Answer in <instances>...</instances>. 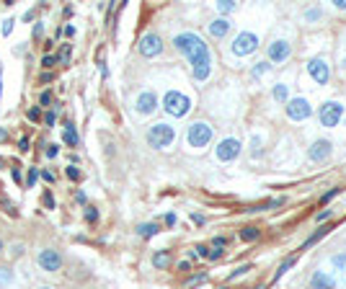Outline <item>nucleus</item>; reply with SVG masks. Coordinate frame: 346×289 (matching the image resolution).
<instances>
[{
  "label": "nucleus",
  "mask_w": 346,
  "mask_h": 289,
  "mask_svg": "<svg viewBox=\"0 0 346 289\" xmlns=\"http://www.w3.org/2000/svg\"><path fill=\"white\" fill-rule=\"evenodd\" d=\"M173 47H176L181 54H186L189 65H191V73H194V80H207L209 73H212V57H209V49L199 34L194 31H184L173 39Z\"/></svg>",
  "instance_id": "f257e3e1"
},
{
  "label": "nucleus",
  "mask_w": 346,
  "mask_h": 289,
  "mask_svg": "<svg viewBox=\"0 0 346 289\" xmlns=\"http://www.w3.org/2000/svg\"><path fill=\"white\" fill-rule=\"evenodd\" d=\"M173 140H176V129H173L170 124H165V122L153 124L147 129V145L155 147V150H165L168 145H173Z\"/></svg>",
  "instance_id": "f03ea898"
},
{
  "label": "nucleus",
  "mask_w": 346,
  "mask_h": 289,
  "mask_svg": "<svg viewBox=\"0 0 346 289\" xmlns=\"http://www.w3.org/2000/svg\"><path fill=\"white\" fill-rule=\"evenodd\" d=\"M163 108L170 117H186L189 108H191V101H189V96H184L179 91H168L163 96Z\"/></svg>",
  "instance_id": "7ed1b4c3"
},
{
  "label": "nucleus",
  "mask_w": 346,
  "mask_h": 289,
  "mask_svg": "<svg viewBox=\"0 0 346 289\" xmlns=\"http://www.w3.org/2000/svg\"><path fill=\"white\" fill-rule=\"evenodd\" d=\"M209 140H212V127L207 124V122H194L191 127H189V132H186V142L191 145V147H207L209 145Z\"/></svg>",
  "instance_id": "20e7f679"
},
{
  "label": "nucleus",
  "mask_w": 346,
  "mask_h": 289,
  "mask_svg": "<svg viewBox=\"0 0 346 289\" xmlns=\"http://www.w3.org/2000/svg\"><path fill=\"white\" fill-rule=\"evenodd\" d=\"M256 47H258V36H256V34H251V31L238 34V36H235V41L230 44V49H233V54H235V57H246V54L256 52Z\"/></svg>",
  "instance_id": "39448f33"
},
{
  "label": "nucleus",
  "mask_w": 346,
  "mask_h": 289,
  "mask_svg": "<svg viewBox=\"0 0 346 289\" xmlns=\"http://www.w3.org/2000/svg\"><path fill=\"white\" fill-rule=\"evenodd\" d=\"M341 117H343V106L338 101H326L318 111V119L323 127H336L341 122Z\"/></svg>",
  "instance_id": "423d86ee"
},
{
  "label": "nucleus",
  "mask_w": 346,
  "mask_h": 289,
  "mask_svg": "<svg viewBox=\"0 0 346 289\" xmlns=\"http://www.w3.org/2000/svg\"><path fill=\"white\" fill-rule=\"evenodd\" d=\"M137 49H140V54L142 57H158L160 52H163V39L158 36V34H145L142 39H140V44H137Z\"/></svg>",
  "instance_id": "0eeeda50"
},
{
  "label": "nucleus",
  "mask_w": 346,
  "mask_h": 289,
  "mask_svg": "<svg viewBox=\"0 0 346 289\" xmlns=\"http://www.w3.org/2000/svg\"><path fill=\"white\" fill-rule=\"evenodd\" d=\"M313 114V108L308 103V98H290L287 101V117L292 122H302V119H308Z\"/></svg>",
  "instance_id": "6e6552de"
},
{
  "label": "nucleus",
  "mask_w": 346,
  "mask_h": 289,
  "mask_svg": "<svg viewBox=\"0 0 346 289\" xmlns=\"http://www.w3.org/2000/svg\"><path fill=\"white\" fill-rule=\"evenodd\" d=\"M308 73H310V78H313L318 85H326L328 78H331V70H328L326 60H320V57H313V60L308 62Z\"/></svg>",
  "instance_id": "1a4fd4ad"
},
{
  "label": "nucleus",
  "mask_w": 346,
  "mask_h": 289,
  "mask_svg": "<svg viewBox=\"0 0 346 289\" xmlns=\"http://www.w3.org/2000/svg\"><path fill=\"white\" fill-rule=\"evenodd\" d=\"M238 155H241V140L227 137V140H222V142L217 145V158H220L222 163H230V160H235Z\"/></svg>",
  "instance_id": "9d476101"
},
{
  "label": "nucleus",
  "mask_w": 346,
  "mask_h": 289,
  "mask_svg": "<svg viewBox=\"0 0 346 289\" xmlns=\"http://www.w3.org/2000/svg\"><path fill=\"white\" fill-rule=\"evenodd\" d=\"M36 261H39V266H41L44 271H57L60 266H62V256H60L57 251H52V248H47V251H39Z\"/></svg>",
  "instance_id": "9b49d317"
},
{
  "label": "nucleus",
  "mask_w": 346,
  "mask_h": 289,
  "mask_svg": "<svg viewBox=\"0 0 346 289\" xmlns=\"http://www.w3.org/2000/svg\"><path fill=\"white\" fill-rule=\"evenodd\" d=\"M331 142L328 140H318V142H313L310 145V150H308V155H310V160H315V163H323V160H328L331 158Z\"/></svg>",
  "instance_id": "f8f14e48"
},
{
  "label": "nucleus",
  "mask_w": 346,
  "mask_h": 289,
  "mask_svg": "<svg viewBox=\"0 0 346 289\" xmlns=\"http://www.w3.org/2000/svg\"><path fill=\"white\" fill-rule=\"evenodd\" d=\"M137 114H142V117H147V114H153V111L158 108V98H155V93L153 91H145V93H140L137 96Z\"/></svg>",
  "instance_id": "ddd939ff"
},
{
  "label": "nucleus",
  "mask_w": 346,
  "mask_h": 289,
  "mask_svg": "<svg viewBox=\"0 0 346 289\" xmlns=\"http://www.w3.org/2000/svg\"><path fill=\"white\" fill-rule=\"evenodd\" d=\"M290 52H292L290 44H287L284 39H276L274 44H269V62H276V65L284 62V60L290 57Z\"/></svg>",
  "instance_id": "4468645a"
},
{
  "label": "nucleus",
  "mask_w": 346,
  "mask_h": 289,
  "mask_svg": "<svg viewBox=\"0 0 346 289\" xmlns=\"http://www.w3.org/2000/svg\"><path fill=\"white\" fill-rule=\"evenodd\" d=\"M227 31H230V21L227 18H217V21H212V24H209V34L214 39H222Z\"/></svg>",
  "instance_id": "2eb2a0df"
},
{
  "label": "nucleus",
  "mask_w": 346,
  "mask_h": 289,
  "mask_svg": "<svg viewBox=\"0 0 346 289\" xmlns=\"http://www.w3.org/2000/svg\"><path fill=\"white\" fill-rule=\"evenodd\" d=\"M310 286H313V289H333V279L326 276L323 271H315L313 279H310Z\"/></svg>",
  "instance_id": "dca6fc26"
},
{
  "label": "nucleus",
  "mask_w": 346,
  "mask_h": 289,
  "mask_svg": "<svg viewBox=\"0 0 346 289\" xmlns=\"http://www.w3.org/2000/svg\"><path fill=\"white\" fill-rule=\"evenodd\" d=\"M62 140H65V145H70V147L78 145V132H75V127H73L70 122L65 124V135H62Z\"/></svg>",
  "instance_id": "f3484780"
},
{
  "label": "nucleus",
  "mask_w": 346,
  "mask_h": 289,
  "mask_svg": "<svg viewBox=\"0 0 346 289\" xmlns=\"http://www.w3.org/2000/svg\"><path fill=\"white\" fill-rule=\"evenodd\" d=\"M137 233H140L142 238H153V235H158V233H160V227L155 225V222H145V225H140V227H137Z\"/></svg>",
  "instance_id": "a211bd4d"
},
{
  "label": "nucleus",
  "mask_w": 346,
  "mask_h": 289,
  "mask_svg": "<svg viewBox=\"0 0 346 289\" xmlns=\"http://www.w3.org/2000/svg\"><path fill=\"white\" fill-rule=\"evenodd\" d=\"M168 263H170V253L168 251H158L153 256V266H155V269H165Z\"/></svg>",
  "instance_id": "6ab92c4d"
},
{
  "label": "nucleus",
  "mask_w": 346,
  "mask_h": 289,
  "mask_svg": "<svg viewBox=\"0 0 346 289\" xmlns=\"http://www.w3.org/2000/svg\"><path fill=\"white\" fill-rule=\"evenodd\" d=\"M222 248H225V238H214L212 240V251H209V258H220L222 256Z\"/></svg>",
  "instance_id": "aec40b11"
},
{
  "label": "nucleus",
  "mask_w": 346,
  "mask_h": 289,
  "mask_svg": "<svg viewBox=\"0 0 346 289\" xmlns=\"http://www.w3.org/2000/svg\"><path fill=\"white\" fill-rule=\"evenodd\" d=\"M258 238V227H253V225H248V227H243L241 230V240H246V243H251V240H256Z\"/></svg>",
  "instance_id": "412c9836"
},
{
  "label": "nucleus",
  "mask_w": 346,
  "mask_h": 289,
  "mask_svg": "<svg viewBox=\"0 0 346 289\" xmlns=\"http://www.w3.org/2000/svg\"><path fill=\"white\" fill-rule=\"evenodd\" d=\"M295 261H297L295 256H290V258H284V261H282V266H279V269H276V274H274V279H279V276H284V274H287V269H290V266H292Z\"/></svg>",
  "instance_id": "4be33fe9"
},
{
  "label": "nucleus",
  "mask_w": 346,
  "mask_h": 289,
  "mask_svg": "<svg viewBox=\"0 0 346 289\" xmlns=\"http://www.w3.org/2000/svg\"><path fill=\"white\" fill-rule=\"evenodd\" d=\"M274 98L276 101H287V85H276L274 88Z\"/></svg>",
  "instance_id": "5701e85b"
},
{
  "label": "nucleus",
  "mask_w": 346,
  "mask_h": 289,
  "mask_svg": "<svg viewBox=\"0 0 346 289\" xmlns=\"http://www.w3.org/2000/svg\"><path fill=\"white\" fill-rule=\"evenodd\" d=\"M54 65H57V57H52V54H44V57H41V68H44V70L54 68Z\"/></svg>",
  "instance_id": "b1692460"
},
{
  "label": "nucleus",
  "mask_w": 346,
  "mask_h": 289,
  "mask_svg": "<svg viewBox=\"0 0 346 289\" xmlns=\"http://www.w3.org/2000/svg\"><path fill=\"white\" fill-rule=\"evenodd\" d=\"M217 8H220V13H230V11H235V3L233 0H222V3H217Z\"/></svg>",
  "instance_id": "393cba45"
},
{
  "label": "nucleus",
  "mask_w": 346,
  "mask_h": 289,
  "mask_svg": "<svg viewBox=\"0 0 346 289\" xmlns=\"http://www.w3.org/2000/svg\"><path fill=\"white\" fill-rule=\"evenodd\" d=\"M269 68H271L269 62H258V68H253V75H256V78H258V75H264V73H266Z\"/></svg>",
  "instance_id": "a878e982"
},
{
  "label": "nucleus",
  "mask_w": 346,
  "mask_h": 289,
  "mask_svg": "<svg viewBox=\"0 0 346 289\" xmlns=\"http://www.w3.org/2000/svg\"><path fill=\"white\" fill-rule=\"evenodd\" d=\"M36 179H39V168H31V170H29V179H26V186H34Z\"/></svg>",
  "instance_id": "bb28decb"
},
{
  "label": "nucleus",
  "mask_w": 346,
  "mask_h": 289,
  "mask_svg": "<svg viewBox=\"0 0 346 289\" xmlns=\"http://www.w3.org/2000/svg\"><path fill=\"white\" fill-rule=\"evenodd\" d=\"M68 179H70V181H78V179H80V170H78L75 165H68Z\"/></svg>",
  "instance_id": "cd10ccee"
},
{
  "label": "nucleus",
  "mask_w": 346,
  "mask_h": 289,
  "mask_svg": "<svg viewBox=\"0 0 346 289\" xmlns=\"http://www.w3.org/2000/svg\"><path fill=\"white\" fill-rule=\"evenodd\" d=\"M85 219H88V222H96V219H98V212H96L93 207H88V209H85Z\"/></svg>",
  "instance_id": "c85d7f7f"
},
{
  "label": "nucleus",
  "mask_w": 346,
  "mask_h": 289,
  "mask_svg": "<svg viewBox=\"0 0 346 289\" xmlns=\"http://www.w3.org/2000/svg\"><path fill=\"white\" fill-rule=\"evenodd\" d=\"M39 103H44V106H49V103H52V93H49V91H44V93L39 96Z\"/></svg>",
  "instance_id": "c756f323"
},
{
  "label": "nucleus",
  "mask_w": 346,
  "mask_h": 289,
  "mask_svg": "<svg viewBox=\"0 0 346 289\" xmlns=\"http://www.w3.org/2000/svg\"><path fill=\"white\" fill-rule=\"evenodd\" d=\"M57 152H60V145H49L47 147V158H57Z\"/></svg>",
  "instance_id": "7c9ffc66"
},
{
  "label": "nucleus",
  "mask_w": 346,
  "mask_h": 289,
  "mask_svg": "<svg viewBox=\"0 0 346 289\" xmlns=\"http://www.w3.org/2000/svg\"><path fill=\"white\" fill-rule=\"evenodd\" d=\"M44 204H47V209H54V199L49 191H44Z\"/></svg>",
  "instance_id": "2f4dec72"
},
{
  "label": "nucleus",
  "mask_w": 346,
  "mask_h": 289,
  "mask_svg": "<svg viewBox=\"0 0 346 289\" xmlns=\"http://www.w3.org/2000/svg\"><path fill=\"white\" fill-rule=\"evenodd\" d=\"M338 191H341V189H331L328 194H323V204H326V202H331V199H333V196H336Z\"/></svg>",
  "instance_id": "473e14b6"
},
{
  "label": "nucleus",
  "mask_w": 346,
  "mask_h": 289,
  "mask_svg": "<svg viewBox=\"0 0 346 289\" xmlns=\"http://www.w3.org/2000/svg\"><path fill=\"white\" fill-rule=\"evenodd\" d=\"M44 122H47V127H54V122H57V114H54V111H49V114L44 117Z\"/></svg>",
  "instance_id": "72a5a7b5"
},
{
  "label": "nucleus",
  "mask_w": 346,
  "mask_h": 289,
  "mask_svg": "<svg viewBox=\"0 0 346 289\" xmlns=\"http://www.w3.org/2000/svg\"><path fill=\"white\" fill-rule=\"evenodd\" d=\"M18 150H21V152L29 150V137H21V140H18Z\"/></svg>",
  "instance_id": "f704fd0d"
},
{
  "label": "nucleus",
  "mask_w": 346,
  "mask_h": 289,
  "mask_svg": "<svg viewBox=\"0 0 346 289\" xmlns=\"http://www.w3.org/2000/svg\"><path fill=\"white\" fill-rule=\"evenodd\" d=\"M331 214H333V212H331V209H323V212H320V214H318V222H326V219H328V217H331Z\"/></svg>",
  "instance_id": "c9c22d12"
},
{
  "label": "nucleus",
  "mask_w": 346,
  "mask_h": 289,
  "mask_svg": "<svg viewBox=\"0 0 346 289\" xmlns=\"http://www.w3.org/2000/svg\"><path fill=\"white\" fill-rule=\"evenodd\" d=\"M11 31H13V18H8V21H6V26H3V34H6V36H8Z\"/></svg>",
  "instance_id": "e433bc0d"
},
{
  "label": "nucleus",
  "mask_w": 346,
  "mask_h": 289,
  "mask_svg": "<svg viewBox=\"0 0 346 289\" xmlns=\"http://www.w3.org/2000/svg\"><path fill=\"white\" fill-rule=\"evenodd\" d=\"M0 281H11V271L8 269H0Z\"/></svg>",
  "instance_id": "4c0bfd02"
},
{
  "label": "nucleus",
  "mask_w": 346,
  "mask_h": 289,
  "mask_svg": "<svg viewBox=\"0 0 346 289\" xmlns=\"http://www.w3.org/2000/svg\"><path fill=\"white\" fill-rule=\"evenodd\" d=\"M197 251H199V256L209 258V248H207V246H197Z\"/></svg>",
  "instance_id": "58836bf2"
},
{
  "label": "nucleus",
  "mask_w": 346,
  "mask_h": 289,
  "mask_svg": "<svg viewBox=\"0 0 346 289\" xmlns=\"http://www.w3.org/2000/svg\"><path fill=\"white\" fill-rule=\"evenodd\" d=\"M165 225H170V227L176 225V214H165Z\"/></svg>",
  "instance_id": "ea45409f"
},
{
  "label": "nucleus",
  "mask_w": 346,
  "mask_h": 289,
  "mask_svg": "<svg viewBox=\"0 0 346 289\" xmlns=\"http://www.w3.org/2000/svg\"><path fill=\"white\" fill-rule=\"evenodd\" d=\"M29 119H31V122L39 119V108H31V111H29Z\"/></svg>",
  "instance_id": "a19ab883"
},
{
  "label": "nucleus",
  "mask_w": 346,
  "mask_h": 289,
  "mask_svg": "<svg viewBox=\"0 0 346 289\" xmlns=\"http://www.w3.org/2000/svg\"><path fill=\"white\" fill-rule=\"evenodd\" d=\"M191 219L197 222V225H204V217H202V214H191Z\"/></svg>",
  "instance_id": "79ce46f5"
},
{
  "label": "nucleus",
  "mask_w": 346,
  "mask_h": 289,
  "mask_svg": "<svg viewBox=\"0 0 346 289\" xmlns=\"http://www.w3.org/2000/svg\"><path fill=\"white\" fill-rule=\"evenodd\" d=\"M333 6L341 8V11H346V0H333Z\"/></svg>",
  "instance_id": "37998d69"
},
{
  "label": "nucleus",
  "mask_w": 346,
  "mask_h": 289,
  "mask_svg": "<svg viewBox=\"0 0 346 289\" xmlns=\"http://www.w3.org/2000/svg\"><path fill=\"white\" fill-rule=\"evenodd\" d=\"M41 179H44V181H54V176L49 170H44V173H41Z\"/></svg>",
  "instance_id": "c03bdc74"
},
{
  "label": "nucleus",
  "mask_w": 346,
  "mask_h": 289,
  "mask_svg": "<svg viewBox=\"0 0 346 289\" xmlns=\"http://www.w3.org/2000/svg\"><path fill=\"white\" fill-rule=\"evenodd\" d=\"M39 80H41V83H49V80H52V73H44V75H41Z\"/></svg>",
  "instance_id": "a18cd8bd"
},
{
  "label": "nucleus",
  "mask_w": 346,
  "mask_h": 289,
  "mask_svg": "<svg viewBox=\"0 0 346 289\" xmlns=\"http://www.w3.org/2000/svg\"><path fill=\"white\" fill-rule=\"evenodd\" d=\"M6 137H8V132H6V129H0V142H3Z\"/></svg>",
  "instance_id": "49530a36"
},
{
  "label": "nucleus",
  "mask_w": 346,
  "mask_h": 289,
  "mask_svg": "<svg viewBox=\"0 0 346 289\" xmlns=\"http://www.w3.org/2000/svg\"><path fill=\"white\" fill-rule=\"evenodd\" d=\"M0 93H3V70H0Z\"/></svg>",
  "instance_id": "de8ad7c7"
},
{
  "label": "nucleus",
  "mask_w": 346,
  "mask_h": 289,
  "mask_svg": "<svg viewBox=\"0 0 346 289\" xmlns=\"http://www.w3.org/2000/svg\"><path fill=\"white\" fill-rule=\"evenodd\" d=\"M39 289H52V286H39Z\"/></svg>",
  "instance_id": "09e8293b"
},
{
  "label": "nucleus",
  "mask_w": 346,
  "mask_h": 289,
  "mask_svg": "<svg viewBox=\"0 0 346 289\" xmlns=\"http://www.w3.org/2000/svg\"><path fill=\"white\" fill-rule=\"evenodd\" d=\"M0 251H3V240H0Z\"/></svg>",
  "instance_id": "8fccbe9b"
},
{
  "label": "nucleus",
  "mask_w": 346,
  "mask_h": 289,
  "mask_svg": "<svg viewBox=\"0 0 346 289\" xmlns=\"http://www.w3.org/2000/svg\"><path fill=\"white\" fill-rule=\"evenodd\" d=\"M256 289H264V286H256Z\"/></svg>",
  "instance_id": "3c124183"
},
{
  "label": "nucleus",
  "mask_w": 346,
  "mask_h": 289,
  "mask_svg": "<svg viewBox=\"0 0 346 289\" xmlns=\"http://www.w3.org/2000/svg\"><path fill=\"white\" fill-rule=\"evenodd\" d=\"M220 289H225V286H220Z\"/></svg>",
  "instance_id": "603ef678"
}]
</instances>
